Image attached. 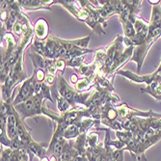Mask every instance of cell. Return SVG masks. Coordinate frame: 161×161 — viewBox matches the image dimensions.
I'll list each match as a JSON object with an SVG mask.
<instances>
[{
    "instance_id": "cb8c5ba5",
    "label": "cell",
    "mask_w": 161,
    "mask_h": 161,
    "mask_svg": "<svg viewBox=\"0 0 161 161\" xmlns=\"http://www.w3.org/2000/svg\"><path fill=\"white\" fill-rule=\"evenodd\" d=\"M90 39L91 37L90 36H87V37H84V38H81V39H77V40H72L70 41V42L72 45H75L80 48H84V49H87L88 47V45H89V42H90Z\"/></svg>"
},
{
    "instance_id": "e0dca14e",
    "label": "cell",
    "mask_w": 161,
    "mask_h": 161,
    "mask_svg": "<svg viewBox=\"0 0 161 161\" xmlns=\"http://www.w3.org/2000/svg\"><path fill=\"white\" fill-rule=\"evenodd\" d=\"M74 147L78 153L79 155H85L87 148H88V144H87V133L80 134L75 142L74 143Z\"/></svg>"
},
{
    "instance_id": "f546056e",
    "label": "cell",
    "mask_w": 161,
    "mask_h": 161,
    "mask_svg": "<svg viewBox=\"0 0 161 161\" xmlns=\"http://www.w3.org/2000/svg\"><path fill=\"white\" fill-rule=\"evenodd\" d=\"M125 150H113L112 157L114 161H124V152Z\"/></svg>"
},
{
    "instance_id": "9a60e30c",
    "label": "cell",
    "mask_w": 161,
    "mask_h": 161,
    "mask_svg": "<svg viewBox=\"0 0 161 161\" xmlns=\"http://www.w3.org/2000/svg\"><path fill=\"white\" fill-rule=\"evenodd\" d=\"M149 25L151 27H161V5L160 2L156 5L153 6V11H152V16H151V20L149 22Z\"/></svg>"
},
{
    "instance_id": "e575fe53",
    "label": "cell",
    "mask_w": 161,
    "mask_h": 161,
    "mask_svg": "<svg viewBox=\"0 0 161 161\" xmlns=\"http://www.w3.org/2000/svg\"><path fill=\"white\" fill-rule=\"evenodd\" d=\"M160 5H161V1H160Z\"/></svg>"
},
{
    "instance_id": "8992f818",
    "label": "cell",
    "mask_w": 161,
    "mask_h": 161,
    "mask_svg": "<svg viewBox=\"0 0 161 161\" xmlns=\"http://www.w3.org/2000/svg\"><path fill=\"white\" fill-rule=\"evenodd\" d=\"M134 47H126L125 49V51L123 52V54L119 57L117 58V59L114 61V63L112 64V66L110 67V69L107 70L106 75H104L105 77H112L113 76V74H116L117 71H119L120 69L125 64L128 62V60H131V57L133 55V51H134Z\"/></svg>"
},
{
    "instance_id": "4316f807",
    "label": "cell",
    "mask_w": 161,
    "mask_h": 161,
    "mask_svg": "<svg viewBox=\"0 0 161 161\" xmlns=\"http://www.w3.org/2000/svg\"><path fill=\"white\" fill-rule=\"evenodd\" d=\"M34 76H35V80L38 81V82H45L46 80V71L45 69H35L34 71Z\"/></svg>"
},
{
    "instance_id": "d6986e66",
    "label": "cell",
    "mask_w": 161,
    "mask_h": 161,
    "mask_svg": "<svg viewBox=\"0 0 161 161\" xmlns=\"http://www.w3.org/2000/svg\"><path fill=\"white\" fill-rule=\"evenodd\" d=\"M75 70L78 71L79 74L81 75H83L84 77H89V76L95 75V72L97 70V65L95 64V62L88 63V64H83L78 69H75Z\"/></svg>"
},
{
    "instance_id": "f1b7e54d",
    "label": "cell",
    "mask_w": 161,
    "mask_h": 161,
    "mask_svg": "<svg viewBox=\"0 0 161 161\" xmlns=\"http://www.w3.org/2000/svg\"><path fill=\"white\" fill-rule=\"evenodd\" d=\"M66 67H67V64H66V60L65 59H63V58L56 59V68L58 69V74L64 75V70H65Z\"/></svg>"
},
{
    "instance_id": "5bb4252c",
    "label": "cell",
    "mask_w": 161,
    "mask_h": 161,
    "mask_svg": "<svg viewBox=\"0 0 161 161\" xmlns=\"http://www.w3.org/2000/svg\"><path fill=\"white\" fill-rule=\"evenodd\" d=\"M119 19H120L121 23L123 24V29H124V33H125V38H127L129 40L133 39L136 35L133 23L130 22L125 16H123V14H119Z\"/></svg>"
},
{
    "instance_id": "3957f363",
    "label": "cell",
    "mask_w": 161,
    "mask_h": 161,
    "mask_svg": "<svg viewBox=\"0 0 161 161\" xmlns=\"http://www.w3.org/2000/svg\"><path fill=\"white\" fill-rule=\"evenodd\" d=\"M34 74L31 75V77H29L28 79H26L21 87L19 88V91L17 95V97H14L13 104L14 106H16L19 103H22V102L28 100L31 97H33L35 95V91H34Z\"/></svg>"
},
{
    "instance_id": "d6a6232c",
    "label": "cell",
    "mask_w": 161,
    "mask_h": 161,
    "mask_svg": "<svg viewBox=\"0 0 161 161\" xmlns=\"http://www.w3.org/2000/svg\"><path fill=\"white\" fill-rule=\"evenodd\" d=\"M160 72H161V61H160V65H159V67H158V68H157V69L154 71V74H155V75H159Z\"/></svg>"
},
{
    "instance_id": "603a6c76",
    "label": "cell",
    "mask_w": 161,
    "mask_h": 161,
    "mask_svg": "<svg viewBox=\"0 0 161 161\" xmlns=\"http://www.w3.org/2000/svg\"><path fill=\"white\" fill-rule=\"evenodd\" d=\"M99 139H98V133L97 132H91L89 134H87V144L88 148L95 149L97 147V145L99 144Z\"/></svg>"
},
{
    "instance_id": "4fadbf2b",
    "label": "cell",
    "mask_w": 161,
    "mask_h": 161,
    "mask_svg": "<svg viewBox=\"0 0 161 161\" xmlns=\"http://www.w3.org/2000/svg\"><path fill=\"white\" fill-rule=\"evenodd\" d=\"M78 155H79L78 153L76 152V150L74 147V143H71L70 141H68L66 143L64 151H63L59 160L60 161H70Z\"/></svg>"
},
{
    "instance_id": "30bf717a",
    "label": "cell",
    "mask_w": 161,
    "mask_h": 161,
    "mask_svg": "<svg viewBox=\"0 0 161 161\" xmlns=\"http://www.w3.org/2000/svg\"><path fill=\"white\" fill-rule=\"evenodd\" d=\"M19 4L21 8L26 10H39V9H50L49 6L54 4V1H41V0H20Z\"/></svg>"
},
{
    "instance_id": "52a82bcc",
    "label": "cell",
    "mask_w": 161,
    "mask_h": 161,
    "mask_svg": "<svg viewBox=\"0 0 161 161\" xmlns=\"http://www.w3.org/2000/svg\"><path fill=\"white\" fill-rule=\"evenodd\" d=\"M116 74L120 75L122 76H125L127 79H129L130 81H133L135 83H145V84H147V86L153 82V80L155 78V75H156L153 72V74H152V75H146L141 76V75H139L137 74H133L132 71H130L128 69H125V70L120 69L119 71H117Z\"/></svg>"
},
{
    "instance_id": "7a4b0ae2",
    "label": "cell",
    "mask_w": 161,
    "mask_h": 161,
    "mask_svg": "<svg viewBox=\"0 0 161 161\" xmlns=\"http://www.w3.org/2000/svg\"><path fill=\"white\" fill-rule=\"evenodd\" d=\"M45 98L41 94H35L28 100L14 106L17 110L22 121L30 117H35L40 114H42V104Z\"/></svg>"
},
{
    "instance_id": "44dd1931",
    "label": "cell",
    "mask_w": 161,
    "mask_h": 161,
    "mask_svg": "<svg viewBox=\"0 0 161 161\" xmlns=\"http://www.w3.org/2000/svg\"><path fill=\"white\" fill-rule=\"evenodd\" d=\"M142 2L143 1H140V0H126L125 1L131 14H134V16H137V14L140 12L142 7Z\"/></svg>"
},
{
    "instance_id": "d4e9b609",
    "label": "cell",
    "mask_w": 161,
    "mask_h": 161,
    "mask_svg": "<svg viewBox=\"0 0 161 161\" xmlns=\"http://www.w3.org/2000/svg\"><path fill=\"white\" fill-rule=\"evenodd\" d=\"M83 62H84V56H80V57L72 58V59L67 60L66 64H67V67H71L75 69H78L79 67H81L83 65Z\"/></svg>"
},
{
    "instance_id": "484cf974",
    "label": "cell",
    "mask_w": 161,
    "mask_h": 161,
    "mask_svg": "<svg viewBox=\"0 0 161 161\" xmlns=\"http://www.w3.org/2000/svg\"><path fill=\"white\" fill-rule=\"evenodd\" d=\"M41 95L42 96V97L45 99H49L51 102H54V100L52 98V94H51V88L46 82H42Z\"/></svg>"
},
{
    "instance_id": "277c9868",
    "label": "cell",
    "mask_w": 161,
    "mask_h": 161,
    "mask_svg": "<svg viewBox=\"0 0 161 161\" xmlns=\"http://www.w3.org/2000/svg\"><path fill=\"white\" fill-rule=\"evenodd\" d=\"M134 29L136 35L133 39H131V42H132L133 47H138L145 42L146 38H147L148 34H149V30H150V26H149V22H147L146 20H144L141 18H136L135 22H134Z\"/></svg>"
},
{
    "instance_id": "1f68e13d",
    "label": "cell",
    "mask_w": 161,
    "mask_h": 161,
    "mask_svg": "<svg viewBox=\"0 0 161 161\" xmlns=\"http://www.w3.org/2000/svg\"><path fill=\"white\" fill-rule=\"evenodd\" d=\"M70 81H71V83H74V84H76L78 81H79V79H78V76H77V75L76 74H72V75H70Z\"/></svg>"
},
{
    "instance_id": "7402d4cb",
    "label": "cell",
    "mask_w": 161,
    "mask_h": 161,
    "mask_svg": "<svg viewBox=\"0 0 161 161\" xmlns=\"http://www.w3.org/2000/svg\"><path fill=\"white\" fill-rule=\"evenodd\" d=\"M105 59H106V47L99 48V49H97L95 51V58H94V62L95 63L100 64V65L103 66L104 62H105ZM102 68H103V67H102Z\"/></svg>"
},
{
    "instance_id": "ba28073f",
    "label": "cell",
    "mask_w": 161,
    "mask_h": 161,
    "mask_svg": "<svg viewBox=\"0 0 161 161\" xmlns=\"http://www.w3.org/2000/svg\"><path fill=\"white\" fill-rule=\"evenodd\" d=\"M141 93H146L152 96L158 101H161V75H156L153 82L141 89Z\"/></svg>"
},
{
    "instance_id": "ffe728a7",
    "label": "cell",
    "mask_w": 161,
    "mask_h": 161,
    "mask_svg": "<svg viewBox=\"0 0 161 161\" xmlns=\"http://www.w3.org/2000/svg\"><path fill=\"white\" fill-rule=\"evenodd\" d=\"M79 135H80V132H79V129H78L76 124L69 125L64 132V138L68 141L70 139H74V138H77Z\"/></svg>"
},
{
    "instance_id": "83f0119b",
    "label": "cell",
    "mask_w": 161,
    "mask_h": 161,
    "mask_svg": "<svg viewBox=\"0 0 161 161\" xmlns=\"http://www.w3.org/2000/svg\"><path fill=\"white\" fill-rule=\"evenodd\" d=\"M12 32L14 34V35H17V36H23V27H22V23L18 19L17 22L14 23V27H13V30Z\"/></svg>"
},
{
    "instance_id": "6da1fadb",
    "label": "cell",
    "mask_w": 161,
    "mask_h": 161,
    "mask_svg": "<svg viewBox=\"0 0 161 161\" xmlns=\"http://www.w3.org/2000/svg\"><path fill=\"white\" fill-rule=\"evenodd\" d=\"M159 37H161V27L155 28V27L150 26L149 34H148L147 38H146L145 42L142 43V45H140L134 48L133 55H132V57H131V61H134L137 63V71L138 72L141 70V68L143 66L145 58H146V56H147V53H148L150 47L153 46V43Z\"/></svg>"
},
{
    "instance_id": "4dcf8cb0",
    "label": "cell",
    "mask_w": 161,
    "mask_h": 161,
    "mask_svg": "<svg viewBox=\"0 0 161 161\" xmlns=\"http://www.w3.org/2000/svg\"><path fill=\"white\" fill-rule=\"evenodd\" d=\"M55 80H56V76L53 75H50V74H47V76H46V80L45 82L49 85V86H53L55 84Z\"/></svg>"
},
{
    "instance_id": "836d02e7",
    "label": "cell",
    "mask_w": 161,
    "mask_h": 161,
    "mask_svg": "<svg viewBox=\"0 0 161 161\" xmlns=\"http://www.w3.org/2000/svg\"><path fill=\"white\" fill-rule=\"evenodd\" d=\"M41 161H49V159H48L47 156H46V157H43L42 159H41Z\"/></svg>"
},
{
    "instance_id": "ac0fdd59",
    "label": "cell",
    "mask_w": 161,
    "mask_h": 161,
    "mask_svg": "<svg viewBox=\"0 0 161 161\" xmlns=\"http://www.w3.org/2000/svg\"><path fill=\"white\" fill-rule=\"evenodd\" d=\"M27 150L30 151L34 155L38 156L40 159H42L43 157H46L47 155V151L42 145L36 143L35 141H32L27 146Z\"/></svg>"
},
{
    "instance_id": "2e32d148",
    "label": "cell",
    "mask_w": 161,
    "mask_h": 161,
    "mask_svg": "<svg viewBox=\"0 0 161 161\" xmlns=\"http://www.w3.org/2000/svg\"><path fill=\"white\" fill-rule=\"evenodd\" d=\"M96 84V75H93L89 77H84L83 79H80L76 84H75V90L77 92H87V90L92 85Z\"/></svg>"
},
{
    "instance_id": "9c48e42d",
    "label": "cell",
    "mask_w": 161,
    "mask_h": 161,
    "mask_svg": "<svg viewBox=\"0 0 161 161\" xmlns=\"http://www.w3.org/2000/svg\"><path fill=\"white\" fill-rule=\"evenodd\" d=\"M34 33L36 39L40 41H45L48 38L49 26L47 21L45 19H39L34 26Z\"/></svg>"
},
{
    "instance_id": "7c38bea8",
    "label": "cell",
    "mask_w": 161,
    "mask_h": 161,
    "mask_svg": "<svg viewBox=\"0 0 161 161\" xmlns=\"http://www.w3.org/2000/svg\"><path fill=\"white\" fill-rule=\"evenodd\" d=\"M51 94L57 100V107H58V110L60 111V113H65L72 108V106L69 103V101L58 92L57 88L51 87Z\"/></svg>"
},
{
    "instance_id": "5b68a950",
    "label": "cell",
    "mask_w": 161,
    "mask_h": 161,
    "mask_svg": "<svg viewBox=\"0 0 161 161\" xmlns=\"http://www.w3.org/2000/svg\"><path fill=\"white\" fill-rule=\"evenodd\" d=\"M61 47L60 38L49 35L45 42V51L43 56L50 60H56L59 58V50Z\"/></svg>"
},
{
    "instance_id": "8fae6325",
    "label": "cell",
    "mask_w": 161,
    "mask_h": 161,
    "mask_svg": "<svg viewBox=\"0 0 161 161\" xmlns=\"http://www.w3.org/2000/svg\"><path fill=\"white\" fill-rule=\"evenodd\" d=\"M28 55L30 56V59L33 62L35 69H47V67L54 61V60L47 59V58H46L45 56H42L41 54L35 52L34 50H33V52H29Z\"/></svg>"
}]
</instances>
